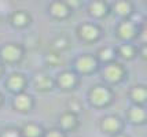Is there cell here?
Masks as SVG:
<instances>
[{"mask_svg": "<svg viewBox=\"0 0 147 137\" xmlns=\"http://www.w3.org/2000/svg\"><path fill=\"white\" fill-rule=\"evenodd\" d=\"M90 100L92 104L98 106V107L107 106L113 100V92L105 85H95L90 91Z\"/></svg>", "mask_w": 147, "mask_h": 137, "instance_id": "6da1fadb", "label": "cell"}, {"mask_svg": "<svg viewBox=\"0 0 147 137\" xmlns=\"http://www.w3.org/2000/svg\"><path fill=\"white\" fill-rule=\"evenodd\" d=\"M0 55H1V59L4 62H8V63H15L22 59L24 56V48L19 45V44H15V43H8L6 45L1 47L0 49Z\"/></svg>", "mask_w": 147, "mask_h": 137, "instance_id": "7a4b0ae2", "label": "cell"}, {"mask_svg": "<svg viewBox=\"0 0 147 137\" xmlns=\"http://www.w3.org/2000/svg\"><path fill=\"white\" fill-rule=\"evenodd\" d=\"M124 76H125V69L121 63L111 62L103 70V78L107 80L109 82H118L124 78Z\"/></svg>", "mask_w": 147, "mask_h": 137, "instance_id": "3957f363", "label": "cell"}, {"mask_svg": "<svg viewBox=\"0 0 147 137\" xmlns=\"http://www.w3.org/2000/svg\"><path fill=\"white\" fill-rule=\"evenodd\" d=\"M96 66H98V60L90 53L80 55L76 60V69L80 73H84V74L94 72L96 69Z\"/></svg>", "mask_w": 147, "mask_h": 137, "instance_id": "277c9868", "label": "cell"}, {"mask_svg": "<svg viewBox=\"0 0 147 137\" xmlns=\"http://www.w3.org/2000/svg\"><path fill=\"white\" fill-rule=\"evenodd\" d=\"M77 33H78L80 39L85 40V41H95L100 36V29L94 23H83L78 26Z\"/></svg>", "mask_w": 147, "mask_h": 137, "instance_id": "5b68a950", "label": "cell"}, {"mask_svg": "<svg viewBox=\"0 0 147 137\" xmlns=\"http://www.w3.org/2000/svg\"><path fill=\"white\" fill-rule=\"evenodd\" d=\"M57 84L59 85V88H62L65 91L67 89H73L77 85V76L76 73L70 72V70H65L58 76Z\"/></svg>", "mask_w": 147, "mask_h": 137, "instance_id": "8992f818", "label": "cell"}, {"mask_svg": "<svg viewBox=\"0 0 147 137\" xmlns=\"http://www.w3.org/2000/svg\"><path fill=\"white\" fill-rule=\"evenodd\" d=\"M33 84H34V88L40 92H47L52 89V78L45 72L36 73L33 78Z\"/></svg>", "mask_w": 147, "mask_h": 137, "instance_id": "52a82bcc", "label": "cell"}, {"mask_svg": "<svg viewBox=\"0 0 147 137\" xmlns=\"http://www.w3.org/2000/svg\"><path fill=\"white\" fill-rule=\"evenodd\" d=\"M121 119L117 115H107V117L103 118L102 122H100V128L106 133H118L121 130Z\"/></svg>", "mask_w": 147, "mask_h": 137, "instance_id": "ba28073f", "label": "cell"}, {"mask_svg": "<svg viewBox=\"0 0 147 137\" xmlns=\"http://www.w3.org/2000/svg\"><path fill=\"white\" fill-rule=\"evenodd\" d=\"M26 85V78L24 74L21 73H13L8 80H7V88L11 92H17V93H21L24 91Z\"/></svg>", "mask_w": 147, "mask_h": 137, "instance_id": "9c48e42d", "label": "cell"}, {"mask_svg": "<svg viewBox=\"0 0 147 137\" xmlns=\"http://www.w3.org/2000/svg\"><path fill=\"white\" fill-rule=\"evenodd\" d=\"M117 34L124 40H129L136 36V25H135L134 21L127 19L122 21L121 23L117 27Z\"/></svg>", "mask_w": 147, "mask_h": 137, "instance_id": "30bf717a", "label": "cell"}, {"mask_svg": "<svg viewBox=\"0 0 147 137\" xmlns=\"http://www.w3.org/2000/svg\"><path fill=\"white\" fill-rule=\"evenodd\" d=\"M14 107L18 111H22V112L29 111L33 107V98L29 93L21 92V93H18V95L15 96V99H14Z\"/></svg>", "mask_w": 147, "mask_h": 137, "instance_id": "8fae6325", "label": "cell"}, {"mask_svg": "<svg viewBox=\"0 0 147 137\" xmlns=\"http://www.w3.org/2000/svg\"><path fill=\"white\" fill-rule=\"evenodd\" d=\"M50 13L55 17V18H59V19H63L66 18L69 14H70V8L69 6L63 3V1H54L50 4Z\"/></svg>", "mask_w": 147, "mask_h": 137, "instance_id": "7c38bea8", "label": "cell"}, {"mask_svg": "<svg viewBox=\"0 0 147 137\" xmlns=\"http://www.w3.org/2000/svg\"><path fill=\"white\" fill-rule=\"evenodd\" d=\"M128 117L131 119V122H134V124H143L146 121V110L142 106L136 104L129 108Z\"/></svg>", "mask_w": 147, "mask_h": 137, "instance_id": "4fadbf2b", "label": "cell"}, {"mask_svg": "<svg viewBox=\"0 0 147 137\" xmlns=\"http://www.w3.org/2000/svg\"><path fill=\"white\" fill-rule=\"evenodd\" d=\"M41 134H43V128L33 122L25 124L21 129V136L24 137H40Z\"/></svg>", "mask_w": 147, "mask_h": 137, "instance_id": "5bb4252c", "label": "cell"}, {"mask_svg": "<svg viewBox=\"0 0 147 137\" xmlns=\"http://www.w3.org/2000/svg\"><path fill=\"white\" fill-rule=\"evenodd\" d=\"M30 22V15L24 11V10H19V11H15L11 15V23L17 27H24L26 26L28 23Z\"/></svg>", "mask_w": 147, "mask_h": 137, "instance_id": "9a60e30c", "label": "cell"}, {"mask_svg": "<svg viewBox=\"0 0 147 137\" xmlns=\"http://www.w3.org/2000/svg\"><path fill=\"white\" fill-rule=\"evenodd\" d=\"M129 95H131V99L134 100L135 103H138V106L143 104L146 102V95H147L146 86L144 85H135V86H132Z\"/></svg>", "mask_w": 147, "mask_h": 137, "instance_id": "2e32d148", "label": "cell"}, {"mask_svg": "<svg viewBox=\"0 0 147 137\" xmlns=\"http://www.w3.org/2000/svg\"><path fill=\"white\" fill-rule=\"evenodd\" d=\"M59 122H61V126L66 129V130H70V129H74L78 124V121H77V115L76 114H73V112H65L63 115L59 119Z\"/></svg>", "mask_w": 147, "mask_h": 137, "instance_id": "e0dca14e", "label": "cell"}, {"mask_svg": "<svg viewBox=\"0 0 147 137\" xmlns=\"http://www.w3.org/2000/svg\"><path fill=\"white\" fill-rule=\"evenodd\" d=\"M90 13L94 17H103L107 14V4L105 1H94L90 4Z\"/></svg>", "mask_w": 147, "mask_h": 137, "instance_id": "ac0fdd59", "label": "cell"}, {"mask_svg": "<svg viewBox=\"0 0 147 137\" xmlns=\"http://www.w3.org/2000/svg\"><path fill=\"white\" fill-rule=\"evenodd\" d=\"M114 11L121 17H127L132 14V4L129 1H117L114 4Z\"/></svg>", "mask_w": 147, "mask_h": 137, "instance_id": "d6986e66", "label": "cell"}, {"mask_svg": "<svg viewBox=\"0 0 147 137\" xmlns=\"http://www.w3.org/2000/svg\"><path fill=\"white\" fill-rule=\"evenodd\" d=\"M115 51L111 47H102L99 51H98V58L103 60V62H111L114 59Z\"/></svg>", "mask_w": 147, "mask_h": 137, "instance_id": "ffe728a7", "label": "cell"}, {"mask_svg": "<svg viewBox=\"0 0 147 137\" xmlns=\"http://www.w3.org/2000/svg\"><path fill=\"white\" fill-rule=\"evenodd\" d=\"M118 55L122 56L124 59H132L136 55V49L131 44H124V45H121L118 48Z\"/></svg>", "mask_w": 147, "mask_h": 137, "instance_id": "44dd1931", "label": "cell"}, {"mask_svg": "<svg viewBox=\"0 0 147 137\" xmlns=\"http://www.w3.org/2000/svg\"><path fill=\"white\" fill-rule=\"evenodd\" d=\"M67 45H69V40H67V37H66L65 34L57 36L55 39L52 40V47H54V49H57V51H62L65 48H67Z\"/></svg>", "mask_w": 147, "mask_h": 137, "instance_id": "7402d4cb", "label": "cell"}, {"mask_svg": "<svg viewBox=\"0 0 147 137\" xmlns=\"http://www.w3.org/2000/svg\"><path fill=\"white\" fill-rule=\"evenodd\" d=\"M45 62H47V65L51 66V67H57V66H59L62 63V56L55 52H51L45 56Z\"/></svg>", "mask_w": 147, "mask_h": 137, "instance_id": "603a6c76", "label": "cell"}, {"mask_svg": "<svg viewBox=\"0 0 147 137\" xmlns=\"http://www.w3.org/2000/svg\"><path fill=\"white\" fill-rule=\"evenodd\" d=\"M0 137H21V132L15 128H7L1 132Z\"/></svg>", "mask_w": 147, "mask_h": 137, "instance_id": "cb8c5ba5", "label": "cell"}, {"mask_svg": "<svg viewBox=\"0 0 147 137\" xmlns=\"http://www.w3.org/2000/svg\"><path fill=\"white\" fill-rule=\"evenodd\" d=\"M67 107H69V112L76 114V112H78V111L81 110V103L77 99H71V100H69V103H67Z\"/></svg>", "mask_w": 147, "mask_h": 137, "instance_id": "d4e9b609", "label": "cell"}, {"mask_svg": "<svg viewBox=\"0 0 147 137\" xmlns=\"http://www.w3.org/2000/svg\"><path fill=\"white\" fill-rule=\"evenodd\" d=\"M44 137H66V134L61 129H51L45 133Z\"/></svg>", "mask_w": 147, "mask_h": 137, "instance_id": "484cf974", "label": "cell"}, {"mask_svg": "<svg viewBox=\"0 0 147 137\" xmlns=\"http://www.w3.org/2000/svg\"><path fill=\"white\" fill-rule=\"evenodd\" d=\"M115 137H129V136H127V134H117Z\"/></svg>", "mask_w": 147, "mask_h": 137, "instance_id": "4316f807", "label": "cell"}, {"mask_svg": "<svg viewBox=\"0 0 147 137\" xmlns=\"http://www.w3.org/2000/svg\"><path fill=\"white\" fill-rule=\"evenodd\" d=\"M1 74H3V66L0 65V77H1Z\"/></svg>", "mask_w": 147, "mask_h": 137, "instance_id": "83f0119b", "label": "cell"}, {"mask_svg": "<svg viewBox=\"0 0 147 137\" xmlns=\"http://www.w3.org/2000/svg\"><path fill=\"white\" fill-rule=\"evenodd\" d=\"M1 102H3V96L0 95V104H1Z\"/></svg>", "mask_w": 147, "mask_h": 137, "instance_id": "f1b7e54d", "label": "cell"}]
</instances>
